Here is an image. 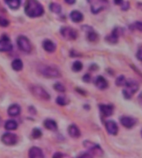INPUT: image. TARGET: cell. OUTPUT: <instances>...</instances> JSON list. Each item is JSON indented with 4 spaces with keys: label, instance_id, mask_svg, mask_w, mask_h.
Here are the masks:
<instances>
[{
    "label": "cell",
    "instance_id": "cell-1",
    "mask_svg": "<svg viewBox=\"0 0 142 158\" xmlns=\"http://www.w3.org/2000/svg\"><path fill=\"white\" fill-rule=\"evenodd\" d=\"M25 13L30 18H37L43 14L44 9L38 0H27L25 4Z\"/></svg>",
    "mask_w": 142,
    "mask_h": 158
},
{
    "label": "cell",
    "instance_id": "cell-2",
    "mask_svg": "<svg viewBox=\"0 0 142 158\" xmlns=\"http://www.w3.org/2000/svg\"><path fill=\"white\" fill-rule=\"evenodd\" d=\"M139 89V85L134 80L126 81L125 85V89H123V95L126 98L130 99L137 90Z\"/></svg>",
    "mask_w": 142,
    "mask_h": 158
},
{
    "label": "cell",
    "instance_id": "cell-3",
    "mask_svg": "<svg viewBox=\"0 0 142 158\" xmlns=\"http://www.w3.org/2000/svg\"><path fill=\"white\" fill-rule=\"evenodd\" d=\"M38 71L47 78H57L61 76L59 70L49 65H40L38 66Z\"/></svg>",
    "mask_w": 142,
    "mask_h": 158
},
{
    "label": "cell",
    "instance_id": "cell-4",
    "mask_svg": "<svg viewBox=\"0 0 142 158\" xmlns=\"http://www.w3.org/2000/svg\"><path fill=\"white\" fill-rule=\"evenodd\" d=\"M93 13H98L108 6V0H87Z\"/></svg>",
    "mask_w": 142,
    "mask_h": 158
},
{
    "label": "cell",
    "instance_id": "cell-5",
    "mask_svg": "<svg viewBox=\"0 0 142 158\" xmlns=\"http://www.w3.org/2000/svg\"><path fill=\"white\" fill-rule=\"evenodd\" d=\"M30 89H31L32 94L38 98H40V99H42V100H49L50 99L49 94L40 86H32Z\"/></svg>",
    "mask_w": 142,
    "mask_h": 158
},
{
    "label": "cell",
    "instance_id": "cell-6",
    "mask_svg": "<svg viewBox=\"0 0 142 158\" xmlns=\"http://www.w3.org/2000/svg\"><path fill=\"white\" fill-rule=\"evenodd\" d=\"M17 43H18V47L23 52H26V53H30L31 52L32 45L28 37L24 36H18V40H17Z\"/></svg>",
    "mask_w": 142,
    "mask_h": 158
},
{
    "label": "cell",
    "instance_id": "cell-7",
    "mask_svg": "<svg viewBox=\"0 0 142 158\" xmlns=\"http://www.w3.org/2000/svg\"><path fill=\"white\" fill-rule=\"evenodd\" d=\"M83 145L87 150H89L91 152H92L94 155L97 156H101L103 154V150L101 149V148L98 144H96L91 141H84Z\"/></svg>",
    "mask_w": 142,
    "mask_h": 158
},
{
    "label": "cell",
    "instance_id": "cell-8",
    "mask_svg": "<svg viewBox=\"0 0 142 158\" xmlns=\"http://www.w3.org/2000/svg\"><path fill=\"white\" fill-rule=\"evenodd\" d=\"M1 139H2L3 144L7 146H13L18 143V136L14 133H10V132L4 133L1 137Z\"/></svg>",
    "mask_w": 142,
    "mask_h": 158
},
{
    "label": "cell",
    "instance_id": "cell-9",
    "mask_svg": "<svg viewBox=\"0 0 142 158\" xmlns=\"http://www.w3.org/2000/svg\"><path fill=\"white\" fill-rule=\"evenodd\" d=\"M61 34L62 36L67 40H75L78 37V32L73 28L64 27L61 29Z\"/></svg>",
    "mask_w": 142,
    "mask_h": 158
},
{
    "label": "cell",
    "instance_id": "cell-10",
    "mask_svg": "<svg viewBox=\"0 0 142 158\" xmlns=\"http://www.w3.org/2000/svg\"><path fill=\"white\" fill-rule=\"evenodd\" d=\"M13 49V45L7 36H3L0 39V52H10Z\"/></svg>",
    "mask_w": 142,
    "mask_h": 158
},
{
    "label": "cell",
    "instance_id": "cell-11",
    "mask_svg": "<svg viewBox=\"0 0 142 158\" xmlns=\"http://www.w3.org/2000/svg\"><path fill=\"white\" fill-rule=\"evenodd\" d=\"M122 34V29L120 27H116L113 30L112 33L110 36H106V42L111 44H115L116 42H118V38H119L120 35Z\"/></svg>",
    "mask_w": 142,
    "mask_h": 158
},
{
    "label": "cell",
    "instance_id": "cell-12",
    "mask_svg": "<svg viewBox=\"0 0 142 158\" xmlns=\"http://www.w3.org/2000/svg\"><path fill=\"white\" fill-rule=\"evenodd\" d=\"M120 122L122 124V126H124L125 127H126V128H131V127H134L136 121H135V118H131V117L124 116L121 118Z\"/></svg>",
    "mask_w": 142,
    "mask_h": 158
},
{
    "label": "cell",
    "instance_id": "cell-13",
    "mask_svg": "<svg viewBox=\"0 0 142 158\" xmlns=\"http://www.w3.org/2000/svg\"><path fill=\"white\" fill-rule=\"evenodd\" d=\"M106 128L107 132L111 135H116L118 133V130H119L116 122H114L112 120H109L106 123Z\"/></svg>",
    "mask_w": 142,
    "mask_h": 158
},
{
    "label": "cell",
    "instance_id": "cell-14",
    "mask_svg": "<svg viewBox=\"0 0 142 158\" xmlns=\"http://www.w3.org/2000/svg\"><path fill=\"white\" fill-rule=\"evenodd\" d=\"M29 158H44V154L41 148L33 147L29 152Z\"/></svg>",
    "mask_w": 142,
    "mask_h": 158
},
{
    "label": "cell",
    "instance_id": "cell-15",
    "mask_svg": "<svg viewBox=\"0 0 142 158\" xmlns=\"http://www.w3.org/2000/svg\"><path fill=\"white\" fill-rule=\"evenodd\" d=\"M95 85L99 89H105L108 87V82H107V81H106L103 76L99 75V76L96 77V80H95Z\"/></svg>",
    "mask_w": 142,
    "mask_h": 158
},
{
    "label": "cell",
    "instance_id": "cell-16",
    "mask_svg": "<svg viewBox=\"0 0 142 158\" xmlns=\"http://www.w3.org/2000/svg\"><path fill=\"white\" fill-rule=\"evenodd\" d=\"M100 110H101V114H103L104 116L109 117L113 114L114 108L112 105H110V104H101L100 105Z\"/></svg>",
    "mask_w": 142,
    "mask_h": 158
},
{
    "label": "cell",
    "instance_id": "cell-17",
    "mask_svg": "<svg viewBox=\"0 0 142 158\" xmlns=\"http://www.w3.org/2000/svg\"><path fill=\"white\" fill-rule=\"evenodd\" d=\"M67 131H68V133H69L70 136L73 137V138H78L81 136L80 130L77 127V125L75 124L70 125Z\"/></svg>",
    "mask_w": 142,
    "mask_h": 158
},
{
    "label": "cell",
    "instance_id": "cell-18",
    "mask_svg": "<svg viewBox=\"0 0 142 158\" xmlns=\"http://www.w3.org/2000/svg\"><path fill=\"white\" fill-rule=\"evenodd\" d=\"M42 47L43 49L47 52H53L56 50V45L51 41V40H44L42 42Z\"/></svg>",
    "mask_w": 142,
    "mask_h": 158
},
{
    "label": "cell",
    "instance_id": "cell-19",
    "mask_svg": "<svg viewBox=\"0 0 142 158\" xmlns=\"http://www.w3.org/2000/svg\"><path fill=\"white\" fill-rule=\"evenodd\" d=\"M21 108L18 104H13L11 105L8 109V114L11 117H16L18 116V114H20Z\"/></svg>",
    "mask_w": 142,
    "mask_h": 158
},
{
    "label": "cell",
    "instance_id": "cell-20",
    "mask_svg": "<svg viewBox=\"0 0 142 158\" xmlns=\"http://www.w3.org/2000/svg\"><path fill=\"white\" fill-rule=\"evenodd\" d=\"M43 125L47 129L50 130V131H57V124L54 120L46 119L43 122Z\"/></svg>",
    "mask_w": 142,
    "mask_h": 158
},
{
    "label": "cell",
    "instance_id": "cell-21",
    "mask_svg": "<svg viewBox=\"0 0 142 158\" xmlns=\"http://www.w3.org/2000/svg\"><path fill=\"white\" fill-rule=\"evenodd\" d=\"M70 18L73 20L74 23H80V22L82 21L83 19V15L82 13L79 12L78 10L73 11L71 14H70Z\"/></svg>",
    "mask_w": 142,
    "mask_h": 158
},
{
    "label": "cell",
    "instance_id": "cell-22",
    "mask_svg": "<svg viewBox=\"0 0 142 158\" xmlns=\"http://www.w3.org/2000/svg\"><path fill=\"white\" fill-rule=\"evenodd\" d=\"M7 5L12 9H18L21 4V0H4Z\"/></svg>",
    "mask_w": 142,
    "mask_h": 158
},
{
    "label": "cell",
    "instance_id": "cell-23",
    "mask_svg": "<svg viewBox=\"0 0 142 158\" xmlns=\"http://www.w3.org/2000/svg\"><path fill=\"white\" fill-rule=\"evenodd\" d=\"M18 123L16 122L15 120H8L5 123V125H4V127L5 129L7 130H16L18 128Z\"/></svg>",
    "mask_w": 142,
    "mask_h": 158
},
{
    "label": "cell",
    "instance_id": "cell-24",
    "mask_svg": "<svg viewBox=\"0 0 142 158\" xmlns=\"http://www.w3.org/2000/svg\"><path fill=\"white\" fill-rule=\"evenodd\" d=\"M11 65H12V68H13V70H16V71H19V70H22L23 67V61H22L20 59H15V60L12 62Z\"/></svg>",
    "mask_w": 142,
    "mask_h": 158
},
{
    "label": "cell",
    "instance_id": "cell-25",
    "mask_svg": "<svg viewBox=\"0 0 142 158\" xmlns=\"http://www.w3.org/2000/svg\"><path fill=\"white\" fill-rule=\"evenodd\" d=\"M49 8L50 10L54 13H60L62 12V7H61V5H59L58 3H52L50 4Z\"/></svg>",
    "mask_w": 142,
    "mask_h": 158
},
{
    "label": "cell",
    "instance_id": "cell-26",
    "mask_svg": "<svg viewBox=\"0 0 142 158\" xmlns=\"http://www.w3.org/2000/svg\"><path fill=\"white\" fill-rule=\"evenodd\" d=\"M87 38L90 42H96V40L98 39V35L95 31H93L92 29H91L90 31H88Z\"/></svg>",
    "mask_w": 142,
    "mask_h": 158
},
{
    "label": "cell",
    "instance_id": "cell-27",
    "mask_svg": "<svg viewBox=\"0 0 142 158\" xmlns=\"http://www.w3.org/2000/svg\"><path fill=\"white\" fill-rule=\"evenodd\" d=\"M126 83V80L124 75H120L119 77L116 79V85L117 86H125Z\"/></svg>",
    "mask_w": 142,
    "mask_h": 158
},
{
    "label": "cell",
    "instance_id": "cell-28",
    "mask_svg": "<svg viewBox=\"0 0 142 158\" xmlns=\"http://www.w3.org/2000/svg\"><path fill=\"white\" fill-rule=\"evenodd\" d=\"M82 62H80V61L77 60V61H75V62L73 63V70H74V71H76V72H78V71H81V70H82Z\"/></svg>",
    "mask_w": 142,
    "mask_h": 158
},
{
    "label": "cell",
    "instance_id": "cell-29",
    "mask_svg": "<svg viewBox=\"0 0 142 158\" xmlns=\"http://www.w3.org/2000/svg\"><path fill=\"white\" fill-rule=\"evenodd\" d=\"M42 131L39 128H34L32 132V137H33L34 139H38L39 137H42Z\"/></svg>",
    "mask_w": 142,
    "mask_h": 158
},
{
    "label": "cell",
    "instance_id": "cell-30",
    "mask_svg": "<svg viewBox=\"0 0 142 158\" xmlns=\"http://www.w3.org/2000/svg\"><path fill=\"white\" fill-rule=\"evenodd\" d=\"M56 102H57V104H59L60 106H64L67 104V100L62 96H58L56 99Z\"/></svg>",
    "mask_w": 142,
    "mask_h": 158
},
{
    "label": "cell",
    "instance_id": "cell-31",
    "mask_svg": "<svg viewBox=\"0 0 142 158\" xmlns=\"http://www.w3.org/2000/svg\"><path fill=\"white\" fill-rule=\"evenodd\" d=\"M53 87H54L55 90L58 91V92H61V93H63V92H65V90H66V89H65V87L63 86V85L61 83H56Z\"/></svg>",
    "mask_w": 142,
    "mask_h": 158
},
{
    "label": "cell",
    "instance_id": "cell-32",
    "mask_svg": "<svg viewBox=\"0 0 142 158\" xmlns=\"http://www.w3.org/2000/svg\"><path fill=\"white\" fill-rule=\"evenodd\" d=\"M8 25H9V21H8V19H6V18L0 16V26L3 27H6Z\"/></svg>",
    "mask_w": 142,
    "mask_h": 158
},
{
    "label": "cell",
    "instance_id": "cell-33",
    "mask_svg": "<svg viewBox=\"0 0 142 158\" xmlns=\"http://www.w3.org/2000/svg\"><path fill=\"white\" fill-rule=\"evenodd\" d=\"M136 57L138 60H142V46L141 47H140V48L138 49V51H137Z\"/></svg>",
    "mask_w": 142,
    "mask_h": 158
},
{
    "label": "cell",
    "instance_id": "cell-34",
    "mask_svg": "<svg viewBox=\"0 0 142 158\" xmlns=\"http://www.w3.org/2000/svg\"><path fill=\"white\" fill-rule=\"evenodd\" d=\"M134 26H135V28L137 29V30H139V31H142V23L141 22H136V23H135Z\"/></svg>",
    "mask_w": 142,
    "mask_h": 158
},
{
    "label": "cell",
    "instance_id": "cell-35",
    "mask_svg": "<svg viewBox=\"0 0 142 158\" xmlns=\"http://www.w3.org/2000/svg\"><path fill=\"white\" fill-rule=\"evenodd\" d=\"M78 158H93V157L91 153L86 152V153H83V154H82V155L79 156Z\"/></svg>",
    "mask_w": 142,
    "mask_h": 158
},
{
    "label": "cell",
    "instance_id": "cell-36",
    "mask_svg": "<svg viewBox=\"0 0 142 158\" xmlns=\"http://www.w3.org/2000/svg\"><path fill=\"white\" fill-rule=\"evenodd\" d=\"M130 8V3L128 2H126V3H122V10H127L128 8Z\"/></svg>",
    "mask_w": 142,
    "mask_h": 158
},
{
    "label": "cell",
    "instance_id": "cell-37",
    "mask_svg": "<svg viewBox=\"0 0 142 158\" xmlns=\"http://www.w3.org/2000/svg\"><path fill=\"white\" fill-rule=\"evenodd\" d=\"M83 81H85V82H90L91 76L89 74H86V75L83 76Z\"/></svg>",
    "mask_w": 142,
    "mask_h": 158
},
{
    "label": "cell",
    "instance_id": "cell-38",
    "mask_svg": "<svg viewBox=\"0 0 142 158\" xmlns=\"http://www.w3.org/2000/svg\"><path fill=\"white\" fill-rule=\"evenodd\" d=\"M52 158H63V155L61 152H56L53 155Z\"/></svg>",
    "mask_w": 142,
    "mask_h": 158
},
{
    "label": "cell",
    "instance_id": "cell-39",
    "mask_svg": "<svg viewBox=\"0 0 142 158\" xmlns=\"http://www.w3.org/2000/svg\"><path fill=\"white\" fill-rule=\"evenodd\" d=\"M64 1L68 4H73L76 2V0H64Z\"/></svg>",
    "mask_w": 142,
    "mask_h": 158
},
{
    "label": "cell",
    "instance_id": "cell-40",
    "mask_svg": "<svg viewBox=\"0 0 142 158\" xmlns=\"http://www.w3.org/2000/svg\"><path fill=\"white\" fill-rule=\"evenodd\" d=\"M114 3L117 4V5H120V4H122L123 3V0H114Z\"/></svg>",
    "mask_w": 142,
    "mask_h": 158
},
{
    "label": "cell",
    "instance_id": "cell-41",
    "mask_svg": "<svg viewBox=\"0 0 142 158\" xmlns=\"http://www.w3.org/2000/svg\"><path fill=\"white\" fill-rule=\"evenodd\" d=\"M137 6H138V8H139V9L142 10V3H139L138 4H137Z\"/></svg>",
    "mask_w": 142,
    "mask_h": 158
},
{
    "label": "cell",
    "instance_id": "cell-42",
    "mask_svg": "<svg viewBox=\"0 0 142 158\" xmlns=\"http://www.w3.org/2000/svg\"><path fill=\"white\" fill-rule=\"evenodd\" d=\"M139 100H140V104H142V94H140Z\"/></svg>",
    "mask_w": 142,
    "mask_h": 158
},
{
    "label": "cell",
    "instance_id": "cell-43",
    "mask_svg": "<svg viewBox=\"0 0 142 158\" xmlns=\"http://www.w3.org/2000/svg\"><path fill=\"white\" fill-rule=\"evenodd\" d=\"M0 122H1V118H0Z\"/></svg>",
    "mask_w": 142,
    "mask_h": 158
},
{
    "label": "cell",
    "instance_id": "cell-44",
    "mask_svg": "<svg viewBox=\"0 0 142 158\" xmlns=\"http://www.w3.org/2000/svg\"><path fill=\"white\" fill-rule=\"evenodd\" d=\"M141 136H142V130H141Z\"/></svg>",
    "mask_w": 142,
    "mask_h": 158
}]
</instances>
